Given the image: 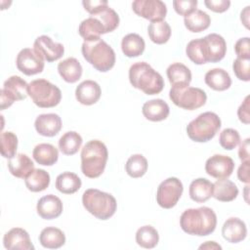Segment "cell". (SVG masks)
Segmentation results:
<instances>
[{"label":"cell","mask_w":250,"mask_h":250,"mask_svg":"<svg viewBox=\"0 0 250 250\" xmlns=\"http://www.w3.org/2000/svg\"><path fill=\"white\" fill-rule=\"evenodd\" d=\"M180 226L188 234L206 236L215 230L217 216L213 209L206 206L189 208L182 213Z\"/></svg>","instance_id":"cell-1"},{"label":"cell","mask_w":250,"mask_h":250,"mask_svg":"<svg viewBox=\"0 0 250 250\" xmlns=\"http://www.w3.org/2000/svg\"><path fill=\"white\" fill-rule=\"evenodd\" d=\"M129 81L134 88L141 90L146 95L159 94L164 88L161 74L146 62H138L130 66Z\"/></svg>","instance_id":"cell-2"},{"label":"cell","mask_w":250,"mask_h":250,"mask_svg":"<svg viewBox=\"0 0 250 250\" xmlns=\"http://www.w3.org/2000/svg\"><path fill=\"white\" fill-rule=\"evenodd\" d=\"M81 171L87 178L100 177L105 168L108 158L106 146L99 140H91L81 150Z\"/></svg>","instance_id":"cell-3"},{"label":"cell","mask_w":250,"mask_h":250,"mask_svg":"<svg viewBox=\"0 0 250 250\" xmlns=\"http://www.w3.org/2000/svg\"><path fill=\"white\" fill-rule=\"evenodd\" d=\"M84 59L101 72L110 70L115 64L113 49L103 39L84 41L81 47Z\"/></svg>","instance_id":"cell-4"},{"label":"cell","mask_w":250,"mask_h":250,"mask_svg":"<svg viewBox=\"0 0 250 250\" xmlns=\"http://www.w3.org/2000/svg\"><path fill=\"white\" fill-rule=\"evenodd\" d=\"M82 204L90 214L103 221L111 218L117 208L113 195L97 188H88L83 192Z\"/></svg>","instance_id":"cell-5"},{"label":"cell","mask_w":250,"mask_h":250,"mask_svg":"<svg viewBox=\"0 0 250 250\" xmlns=\"http://www.w3.org/2000/svg\"><path fill=\"white\" fill-rule=\"evenodd\" d=\"M221 119L217 113L206 111L188 124L187 134L193 142L206 143L215 137L221 128Z\"/></svg>","instance_id":"cell-6"},{"label":"cell","mask_w":250,"mask_h":250,"mask_svg":"<svg viewBox=\"0 0 250 250\" xmlns=\"http://www.w3.org/2000/svg\"><path fill=\"white\" fill-rule=\"evenodd\" d=\"M169 98L173 104L187 110H194L206 104L207 95L204 90L191 87L189 84L174 85L169 91Z\"/></svg>","instance_id":"cell-7"},{"label":"cell","mask_w":250,"mask_h":250,"mask_svg":"<svg viewBox=\"0 0 250 250\" xmlns=\"http://www.w3.org/2000/svg\"><path fill=\"white\" fill-rule=\"evenodd\" d=\"M27 93L32 102L42 108L54 107L62 100L60 88L46 79L32 80L28 84Z\"/></svg>","instance_id":"cell-8"},{"label":"cell","mask_w":250,"mask_h":250,"mask_svg":"<svg viewBox=\"0 0 250 250\" xmlns=\"http://www.w3.org/2000/svg\"><path fill=\"white\" fill-rule=\"evenodd\" d=\"M184 187L176 177H170L160 183L156 191V201L164 209L173 208L183 194Z\"/></svg>","instance_id":"cell-9"},{"label":"cell","mask_w":250,"mask_h":250,"mask_svg":"<svg viewBox=\"0 0 250 250\" xmlns=\"http://www.w3.org/2000/svg\"><path fill=\"white\" fill-rule=\"evenodd\" d=\"M132 9L136 15L151 22L163 21L167 14V7L161 0H135Z\"/></svg>","instance_id":"cell-10"},{"label":"cell","mask_w":250,"mask_h":250,"mask_svg":"<svg viewBox=\"0 0 250 250\" xmlns=\"http://www.w3.org/2000/svg\"><path fill=\"white\" fill-rule=\"evenodd\" d=\"M201 47L206 63L222 61L227 53L226 40L217 33H210L201 38Z\"/></svg>","instance_id":"cell-11"},{"label":"cell","mask_w":250,"mask_h":250,"mask_svg":"<svg viewBox=\"0 0 250 250\" xmlns=\"http://www.w3.org/2000/svg\"><path fill=\"white\" fill-rule=\"evenodd\" d=\"M17 68L25 75L41 73L44 69V60L30 48L21 49L16 59Z\"/></svg>","instance_id":"cell-12"},{"label":"cell","mask_w":250,"mask_h":250,"mask_svg":"<svg viewBox=\"0 0 250 250\" xmlns=\"http://www.w3.org/2000/svg\"><path fill=\"white\" fill-rule=\"evenodd\" d=\"M234 161L224 154H214L206 160L205 172L218 180L228 179L233 172Z\"/></svg>","instance_id":"cell-13"},{"label":"cell","mask_w":250,"mask_h":250,"mask_svg":"<svg viewBox=\"0 0 250 250\" xmlns=\"http://www.w3.org/2000/svg\"><path fill=\"white\" fill-rule=\"evenodd\" d=\"M33 50L48 62L61 59L64 53L63 45L53 41L52 38L47 35H41L35 39Z\"/></svg>","instance_id":"cell-14"},{"label":"cell","mask_w":250,"mask_h":250,"mask_svg":"<svg viewBox=\"0 0 250 250\" xmlns=\"http://www.w3.org/2000/svg\"><path fill=\"white\" fill-rule=\"evenodd\" d=\"M3 245L9 250H33L28 232L21 228H13L4 234Z\"/></svg>","instance_id":"cell-15"},{"label":"cell","mask_w":250,"mask_h":250,"mask_svg":"<svg viewBox=\"0 0 250 250\" xmlns=\"http://www.w3.org/2000/svg\"><path fill=\"white\" fill-rule=\"evenodd\" d=\"M62 200L54 195L47 194L41 197L36 205L37 214L44 220H53L61 216L62 213Z\"/></svg>","instance_id":"cell-16"},{"label":"cell","mask_w":250,"mask_h":250,"mask_svg":"<svg viewBox=\"0 0 250 250\" xmlns=\"http://www.w3.org/2000/svg\"><path fill=\"white\" fill-rule=\"evenodd\" d=\"M61 117L56 113H43L36 117L34 127L37 133L44 137H54L62 129Z\"/></svg>","instance_id":"cell-17"},{"label":"cell","mask_w":250,"mask_h":250,"mask_svg":"<svg viewBox=\"0 0 250 250\" xmlns=\"http://www.w3.org/2000/svg\"><path fill=\"white\" fill-rule=\"evenodd\" d=\"M102 95L100 85L94 80H84L75 89L76 100L84 105L96 104Z\"/></svg>","instance_id":"cell-18"},{"label":"cell","mask_w":250,"mask_h":250,"mask_svg":"<svg viewBox=\"0 0 250 250\" xmlns=\"http://www.w3.org/2000/svg\"><path fill=\"white\" fill-rule=\"evenodd\" d=\"M222 235L229 243H238L247 235L246 225L239 218H229L222 227Z\"/></svg>","instance_id":"cell-19"},{"label":"cell","mask_w":250,"mask_h":250,"mask_svg":"<svg viewBox=\"0 0 250 250\" xmlns=\"http://www.w3.org/2000/svg\"><path fill=\"white\" fill-rule=\"evenodd\" d=\"M143 115L149 121L158 122L165 120L169 113L170 108L168 104L161 99H153L144 104L142 107Z\"/></svg>","instance_id":"cell-20"},{"label":"cell","mask_w":250,"mask_h":250,"mask_svg":"<svg viewBox=\"0 0 250 250\" xmlns=\"http://www.w3.org/2000/svg\"><path fill=\"white\" fill-rule=\"evenodd\" d=\"M78 32L84 41L100 39L101 35L106 33L105 28L101 21L92 16L81 21L78 27Z\"/></svg>","instance_id":"cell-21"},{"label":"cell","mask_w":250,"mask_h":250,"mask_svg":"<svg viewBox=\"0 0 250 250\" xmlns=\"http://www.w3.org/2000/svg\"><path fill=\"white\" fill-rule=\"evenodd\" d=\"M58 72L67 83L77 82L82 75V65L75 58H67L58 64Z\"/></svg>","instance_id":"cell-22"},{"label":"cell","mask_w":250,"mask_h":250,"mask_svg":"<svg viewBox=\"0 0 250 250\" xmlns=\"http://www.w3.org/2000/svg\"><path fill=\"white\" fill-rule=\"evenodd\" d=\"M8 169L14 177L25 179L34 169V163L26 154L18 153L13 158L9 159Z\"/></svg>","instance_id":"cell-23"},{"label":"cell","mask_w":250,"mask_h":250,"mask_svg":"<svg viewBox=\"0 0 250 250\" xmlns=\"http://www.w3.org/2000/svg\"><path fill=\"white\" fill-rule=\"evenodd\" d=\"M204 81L208 87L215 91H226L231 85L229 74L223 68H212L205 73Z\"/></svg>","instance_id":"cell-24"},{"label":"cell","mask_w":250,"mask_h":250,"mask_svg":"<svg viewBox=\"0 0 250 250\" xmlns=\"http://www.w3.org/2000/svg\"><path fill=\"white\" fill-rule=\"evenodd\" d=\"M188 193L191 200L197 203L205 202L212 197L213 183L205 178L195 179L189 185Z\"/></svg>","instance_id":"cell-25"},{"label":"cell","mask_w":250,"mask_h":250,"mask_svg":"<svg viewBox=\"0 0 250 250\" xmlns=\"http://www.w3.org/2000/svg\"><path fill=\"white\" fill-rule=\"evenodd\" d=\"M238 195V188L236 185L228 179L218 180L213 184L212 196L222 202H230Z\"/></svg>","instance_id":"cell-26"},{"label":"cell","mask_w":250,"mask_h":250,"mask_svg":"<svg viewBox=\"0 0 250 250\" xmlns=\"http://www.w3.org/2000/svg\"><path fill=\"white\" fill-rule=\"evenodd\" d=\"M40 244L47 249H58L64 245V232L55 227H47L43 229L39 234Z\"/></svg>","instance_id":"cell-27"},{"label":"cell","mask_w":250,"mask_h":250,"mask_svg":"<svg viewBox=\"0 0 250 250\" xmlns=\"http://www.w3.org/2000/svg\"><path fill=\"white\" fill-rule=\"evenodd\" d=\"M146 48L144 38L137 33H129L122 38L121 50L128 58H136L141 56Z\"/></svg>","instance_id":"cell-28"},{"label":"cell","mask_w":250,"mask_h":250,"mask_svg":"<svg viewBox=\"0 0 250 250\" xmlns=\"http://www.w3.org/2000/svg\"><path fill=\"white\" fill-rule=\"evenodd\" d=\"M32 156L38 164L52 166L58 161L59 151L53 145L42 143L34 147Z\"/></svg>","instance_id":"cell-29"},{"label":"cell","mask_w":250,"mask_h":250,"mask_svg":"<svg viewBox=\"0 0 250 250\" xmlns=\"http://www.w3.org/2000/svg\"><path fill=\"white\" fill-rule=\"evenodd\" d=\"M184 23L187 29L190 32L197 33L207 29L211 23L210 16L202 10L196 9L184 19Z\"/></svg>","instance_id":"cell-30"},{"label":"cell","mask_w":250,"mask_h":250,"mask_svg":"<svg viewBox=\"0 0 250 250\" xmlns=\"http://www.w3.org/2000/svg\"><path fill=\"white\" fill-rule=\"evenodd\" d=\"M81 179L72 172H63L56 179V188L64 194H72L81 188Z\"/></svg>","instance_id":"cell-31"},{"label":"cell","mask_w":250,"mask_h":250,"mask_svg":"<svg viewBox=\"0 0 250 250\" xmlns=\"http://www.w3.org/2000/svg\"><path fill=\"white\" fill-rule=\"evenodd\" d=\"M25 186L32 192L45 190L50 185V175L43 169H33L24 179Z\"/></svg>","instance_id":"cell-32"},{"label":"cell","mask_w":250,"mask_h":250,"mask_svg":"<svg viewBox=\"0 0 250 250\" xmlns=\"http://www.w3.org/2000/svg\"><path fill=\"white\" fill-rule=\"evenodd\" d=\"M27 87L28 84L25 80L18 75H13L4 82L2 89L7 92L15 101H22L28 95Z\"/></svg>","instance_id":"cell-33"},{"label":"cell","mask_w":250,"mask_h":250,"mask_svg":"<svg viewBox=\"0 0 250 250\" xmlns=\"http://www.w3.org/2000/svg\"><path fill=\"white\" fill-rule=\"evenodd\" d=\"M166 74L172 86L189 84L191 81V72L189 68L181 62H174L170 64L167 67Z\"/></svg>","instance_id":"cell-34"},{"label":"cell","mask_w":250,"mask_h":250,"mask_svg":"<svg viewBox=\"0 0 250 250\" xmlns=\"http://www.w3.org/2000/svg\"><path fill=\"white\" fill-rule=\"evenodd\" d=\"M82 137L75 131L64 133L59 140V148L64 155L75 154L82 145Z\"/></svg>","instance_id":"cell-35"},{"label":"cell","mask_w":250,"mask_h":250,"mask_svg":"<svg viewBox=\"0 0 250 250\" xmlns=\"http://www.w3.org/2000/svg\"><path fill=\"white\" fill-rule=\"evenodd\" d=\"M159 241V234L152 226H143L136 232V242L139 246L151 249L154 248Z\"/></svg>","instance_id":"cell-36"},{"label":"cell","mask_w":250,"mask_h":250,"mask_svg":"<svg viewBox=\"0 0 250 250\" xmlns=\"http://www.w3.org/2000/svg\"><path fill=\"white\" fill-rule=\"evenodd\" d=\"M147 33L149 39L155 44L166 43L171 36V27L165 21L150 22L147 27Z\"/></svg>","instance_id":"cell-37"},{"label":"cell","mask_w":250,"mask_h":250,"mask_svg":"<svg viewBox=\"0 0 250 250\" xmlns=\"http://www.w3.org/2000/svg\"><path fill=\"white\" fill-rule=\"evenodd\" d=\"M125 170L131 178H141L147 171V160L142 154H133L126 161Z\"/></svg>","instance_id":"cell-38"},{"label":"cell","mask_w":250,"mask_h":250,"mask_svg":"<svg viewBox=\"0 0 250 250\" xmlns=\"http://www.w3.org/2000/svg\"><path fill=\"white\" fill-rule=\"evenodd\" d=\"M92 17H95L101 21V22L104 24V26L105 28L106 33L111 32L114 29H116L119 24L118 14L108 6L104 7L103 10H101L99 13L93 15Z\"/></svg>","instance_id":"cell-39"},{"label":"cell","mask_w":250,"mask_h":250,"mask_svg":"<svg viewBox=\"0 0 250 250\" xmlns=\"http://www.w3.org/2000/svg\"><path fill=\"white\" fill-rule=\"evenodd\" d=\"M0 143L2 156L8 159L13 158L18 148V137L10 131L2 132L0 135Z\"/></svg>","instance_id":"cell-40"},{"label":"cell","mask_w":250,"mask_h":250,"mask_svg":"<svg viewBox=\"0 0 250 250\" xmlns=\"http://www.w3.org/2000/svg\"><path fill=\"white\" fill-rule=\"evenodd\" d=\"M219 143L223 148L231 150L240 143V135L237 130L226 128L220 133Z\"/></svg>","instance_id":"cell-41"},{"label":"cell","mask_w":250,"mask_h":250,"mask_svg":"<svg viewBox=\"0 0 250 250\" xmlns=\"http://www.w3.org/2000/svg\"><path fill=\"white\" fill-rule=\"evenodd\" d=\"M186 54L188 58L195 64L206 63L201 47V38H196L189 41L186 47Z\"/></svg>","instance_id":"cell-42"},{"label":"cell","mask_w":250,"mask_h":250,"mask_svg":"<svg viewBox=\"0 0 250 250\" xmlns=\"http://www.w3.org/2000/svg\"><path fill=\"white\" fill-rule=\"evenodd\" d=\"M232 69L239 80L245 82L250 80V59L236 58L232 62Z\"/></svg>","instance_id":"cell-43"},{"label":"cell","mask_w":250,"mask_h":250,"mask_svg":"<svg viewBox=\"0 0 250 250\" xmlns=\"http://www.w3.org/2000/svg\"><path fill=\"white\" fill-rule=\"evenodd\" d=\"M197 0H174L173 7L177 14L181 16H188L196 10Z\"/></svg>","instance_id":"cell-44"},{"label":"cell","mask_w":250,"mask_h":250,"mask_svg":"<svg viewBox=\"0 0 250 250\" xmlns=\"http://www.w3.org/2000/svg\"><path fill=\"white\" fill-rule=\"evenodd\" d=\"M234 51L237 58L250 59V39L249 37L239 38L234 44Z\"/></svg>","instance_id":"cell-45"},{"label":"cell","mask_w":250,"mask_h":250,"mask_svg":"<svg viewBox=\"0 0 250 250\" xmlns=\"http://www.w3.org/2000/svg\"><path fill=\"white\" fill-rule=\"evenodd\" d=\"M82 5L84 9L91 15H95L103 10L104 7L108 6L106 0H84L82 1Z\"/></svg>","instance_id":"cell-46"},{"label":"cell","mask_w":250,"mask_h":250,"mask_svg":"<svg viewBox=\"0 0 250 250\" xmlns=\"http://www.w3.org/2000/svg\"><path fill=\"white\" fill-rule=\"evenodd\" d=\"M204 5L211 11L215 13H224L226 12L229 6V0H205Z\"/></svg>","instance_id":"cell-47"},{"label":"cell","mask_w":250,"mask_h":250,"mask_svg":"<svg viewBox=\"0 0 250 250\" xmlns=\"http://www.w3.org/2000/svg\"><path fill=\"white\" fill-rule=\"evenodd\" d=\"M249 96H246L245 99L243 100V102L241 103V104L239 105L238 109H237V116L238 119L240 120V122L244 123V124H249L250 122V112H249V108H250V104H249Z\"/></svg>","instance_id":"cell-48"},{"label":"cell","mask_w":250,"mask_h":250,"mask_svg":"<svg viewBox=\"0 0 250 250\" xmlns=\"http://www.w3.org/2000/svg\"><path fill=\"white\" fill-rule=\"evenodd\" d=\"M249 168H250V161H244L241 163L237 170V178L240 182L245 183L246 185L250 182V176H249Z\"/></svg>","instance_id":"cell-49"},{"label":"cell","mask_w":250,"mask_h":250,"mask_svg":"<svg viewBox=\"0 0 250 250\" xmlns=\"http://www.w3.org/2000/svg\"><path fill=\"white\" fill-rule=\"evenodd\" d=\"M249 149H250V139L247 138L239 145V148H238V157L242 162L249 161V156H250Z\"/></svg>","instance_id":"cell-50"},{"label":"cell","mask_w":250,"mask_h":250,"mask_svg":"<svg viewBox=\"0 0 250 250\" xmlns=\"http://www.w3.org/2000/svg\"><path fill=\"white\" fill-rule=\"evenodd\" d=\"M249 6L245 7V9L240 14V20L246 28H249Z\"/></svg>","instance_id":"cell-51"},{"label":"cell","mask_w":250,"mask_h":250,"mask_svg":"<svg viewBox=\"0 0 250 250\" xmlns=\"http://www.w3.org/2000/svg\"><path fill=\"white\" fill-rule=\"evenodd\" d=\"M198 248L199 249H222V246L216 243L215 241H206L205 243L201 244Z\"/></svg>","instance_id":"cell-52"}]
</instances>
